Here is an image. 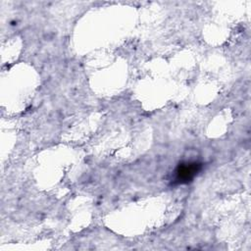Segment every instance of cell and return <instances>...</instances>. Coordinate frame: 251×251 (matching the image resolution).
Returning <instances> with one entry per match:
<instances>
[{
  "instance_id": "1",
  "label": "cell",
  "mask_w": 251,
  "mask_h": 251,
  "mask_svg": "<svg viewBox=\"0 0 251 251\" xmlns=\"http://www.w3.org/2000/svg\"><path fill=\"white\" fill-rule=\"evenodd\" d=\"M202 164L199 162H184L180 163L175 171L174 182L177 184L188 183L201 171Z\"/></svg>"
}]
</instances>
